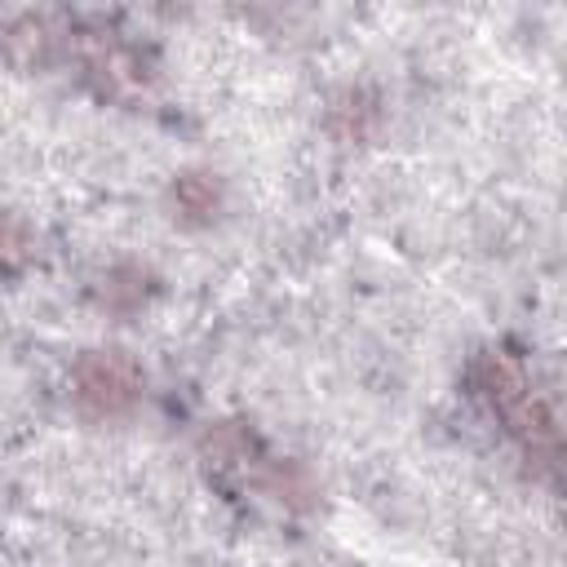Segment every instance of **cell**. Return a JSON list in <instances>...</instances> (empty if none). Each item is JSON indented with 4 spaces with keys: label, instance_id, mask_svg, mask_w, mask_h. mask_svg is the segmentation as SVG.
Masks as SVG:
<instances>
[{
    "label": "cell",
    "instance_id": "obj_1",
    "mask_svg": "<svg viewBox=\"0 0 567 567\" xmlns=\"http://www.w3.org/2000/svg\"><path fill=\"white\" fill-rule=\"evenodd\" d=\"M478 390L492 403V412L505 421V430L523 443V452L532 461H540V465H554V456H558V430H554L549 408L536 399L523 363L509 359V354H483L478 359Z\"/></svg>",
    "mask_w": 567,
    "mask_h": 567
},
{
    "label": "cell",
    "instance_id": "obj_2",
    "mask_svg": "<svg viewBox=\"0 0 567 567\" xmlns=\"http://www.w3.org/2000/svg\"><path fill=\"white\" fill-rule=\"evenodd\" d=\"M71 394H75V408L93 421L124 416L142 399V368L120 350H93L75 363Z\"/></svg>",
    "mask_w": 567,
    "mask_h": 567
},
{
    "label": "cell",
    "instance_id": "obj_3",
    "mask_svg": "<svg viewBox=\"0 0 567 567\" xmlns=\"http://www.w3.org/2000/svg\"><path fill=\"white\" fill-rule=\"evenodd\" d=\"M217 199H221V186H217L208 173H186V177L173 182V204H177V213L190 217V221L213 217Z\"/></svg>",
    "mask_w": 567,
    "mask_h": 567
},
{
    "label": "cell",
    "instance_id": "obj_4",
    "mask_svg": "<svg viewBox=\"0 0 567 567\" xmlns=\"http://www.w3.org/2000/svg\"><path fill=\"white\" fill-rule=\"evenodd\" d=\"M31 248H35V239H31L27 221H18V217H0V270H4V275L22 270V266L31 261Z\"/></svg>",
    "mask_w": 567,
    "mask_h": 567
}]
</instances>
